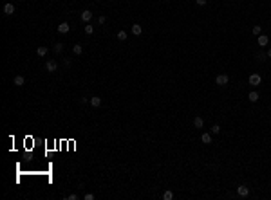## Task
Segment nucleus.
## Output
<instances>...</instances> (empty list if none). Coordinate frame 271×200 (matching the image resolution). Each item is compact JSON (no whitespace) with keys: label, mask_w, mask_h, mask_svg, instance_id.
<instances>
[{"label":"nucleus","mask_w":271,"mask_h":200,"mask_svg":"<svg viewBox=\"0 0 271 200\" xmlns=\"http://www.w3.org/2000/svg\"><path fill=\"white\" fill-rule=\"evenodd\" d=\"M201 141H202V144H210L211 143V133H202Z\"/></svg>","instance_id":"ddd939ff"},{"label":"nucleus","mask_w":271,"mask_h":200,"mask_svg":"<svg viewBox=\"0 0 271 200\" xmlns=\"http://www.w3.org/2000/svg\"><path fill=\"white\" fill-rule=\"evenodd\" d=\"M130 31H132V34L139 36V34H141V31H143V29H141V26H139V23H134V26L130 27Z\"/></svg>","instance_id":"f8f14e48"},{"label":"nucleus","mask_w":271,"mask_h":200,"mask_svg":"<svg viewBox=\"0 0 271 200\" xmlns=\"http://www.w3.org/2000/svg\"><path fill=\"white\" fill-rule=\"evenodd\" d=\"M69 29H71V27H69V23H67V22H62L60 26H58V32H60V34H67Z\"/></svg>","instance_id":"1a4fd4ad"},{"label":"nucleus","mask_w":271,"mask_h":200,"mask_svg":"<svg viewBox=\"0 0 271 200\" xmlns=\"http://www.w3.org/2000/svg\"><path fill=\"white\" fill-rule=\"evenodd\" d=\"M13 83H15V87H22L24 83H26V78H24V76H16Z\"/></svg>","instance_id":"4468645a"},{"label":"nucleus","mask_w":271,"mask_h":200,"mask_svg":"<svg viewBox=\"0 0 271 200\" xmlns=\"http://www.w3.org/2000/svg\"><path fill=\"white\" fill-rule=\"evenodd\" d=\"M251 32H253L255 36H260V34H262V27H260V26H255V27L251 29Z\"/></svg>","instance_id":"f3484780"},{"label":"nucleus","mask_w":271,"mask_h":200,"mask_svg":"<svg viewBox=\"0 0 271 200\" xmlns=\"http://www.w3.org/2000/svg\"><path fill=\"white\" fill-rule=\"evenodd\" d=\"M118 40L125 41V40H127V31H119V32H118Z\"/></svg>","instance_id":"a211bd4d"},{"label":"nucleus","mask_w":271,"mask_h":200,"mask_svg":"<svg viewBox=\"0 0 271 200\" xmlns=\"http://www.w3.org/2000/svg\"><path fill=\"white\" fill-rule=\"evenodd\" d=\"M237 195L242 197V198H246V197L250 195V188L248 186H239V188H237Z\"/></svg>","instance_id":"20e7f679"},{"label":"nucleus","mask_w":271,"mask_h":200,"mask_svg":"<svg viewBox=\"0 0 271 200\" xmlns=\"http://www.w3.org/2000/svg\"><path fill=\"white\" fill-rule=\"evenodd\" d=\"M195 4L197 6H204V4H206V0H195Z\"/></svg>","instance_id":"bb28decb"},{"label":"nucleus","mask_w":271,"mask_h":200,"mask_svg":"<svg viewBox=\"0 0 271 200\" xmlns=\"http://www.w3.org/2000/svg\"><path fill=\"white\" fill-rule=\"evenodd\" d=\"M80 18H81V22H90V20H92V13H90L89 9H85V11H81Z\"/></svg>","instance_id":"423d86ee"},{"label":"nucleus","mask_w":271,"mask_h":200,"mask_svg":"<svg viewBox=\"0 0 271 200\" xmlns=\"http://www.w3.org/2000/svg\"><path fill=\"white\" fill-rule=\"evenodd\" d=\"M83 198H85V200H94V195H92V193H87Z\"/></svg>","instance_id":"b1692460"},{"label":"nucleus","mask_w":271,"mask_h":200,"mask_svg":"<svg viewBox=\"0 0 271 200\" xmlns=\"http://www.w3.org/2000/svg\"><path fill=\"white\" fill-rule=\"evenodd\" d=\"M4 14H7V16H11V14H15V6H13L11 2H7V4H4Z\"/></svg>","instance_id":"39448f33"},{"label":"nucleus","mask_w":271,"mask_h":200,"mask_svg":"<svg viewBox=\"0 0 271 200\" xmlns=\"http://www.w3.org/2000/svg\"><path fill=\"white\" fill-rule=\"evenodd\" d=\"M163 198L165 200H172L174 198V193H172V191H165V193H163Z\"/></svg>","instance_id":"6ab92c4d"},{"label":"nucleus","mask_w":271,"mask_h":200,"mask_svg":"<svg viewBox=\"0 0 271 200\" xmlns=\"http://www.w3.org/2000/svg\"><path fill=\"white\" fill-rule=\"evenodd\" d=\"M228 81H229L228 74H219V76L215 78V83H217L219 87H224V85H228Z\"/></svg>","instance_id":"f257e3e1"},{"label":"nucleus","mask_w":271,"mask_h":200,"mask_svg":"<svg viewBox=\"0 0 271 200\" xmlns=\"http://www.w3.org/2000/svg\"><path fill=\"white\" fill-rule=\"evenodd\" d=\"M248 99H250L251 103H257L259 101V92H257V90H251V92L248 94Z\"/></svg>","instance_id":"9d476101"},{"label":"nucleus","mask_w":271,"mask_h":200,"mask_svg":"<svg viewBox=\"0 0 271 200\" xmlns=\"http://www.w3.org/2000/svg\"><path fill=\"white\" fill-rule=\"evenodd\" d=\"M266 54H268V58H271V49H269V51H268Z\"/></svg>","instance_id":"c85d7f7f"},{"label":"nucleus","mask_w":271,"mask_h":200,"mask_svg":"<svg viewBox=\"0 0 271 200\" xmlns=\"http://www.w3.org/2000/svg\"><path fill=\"white\" fill-rule=\"evenodd\" d=\"M98 22H100V23H105V22H107V16H103V14H101L100 18H98Z\"/></svg>","instance_id":"393cba45"},{"label":"nucleus","mask_w":271,"mask_h":200,"mask_svg":"<svg viewBox=\"0 0 271 200\" xmlns=\"http://www.w3.org/2000/svg\"><path fill=\"white\" fill-rule=\"evenodd\" d=\"M248 81H250V85H251V87H259L260 83H262V78H260V74H251Z\"/></svg>","instance_id":"f03ea898"},{"label":"nucleus","mask_w":271,"mask_h":200,"mask_svg":"<svg viewBox=\"0 0 271 200\" xmlns=\"http://www.w3.org/2000/svg\"><path fill=\"white\" fill-rule=\"evenodd\" d=\"M63 63H65V67H71V60L67 58V60H63Z\"/></svg>","instance_id":"cd10ccee"},{"label":"nucleus","mask_w":271,"mask_h":200,"mask_svg":"<svg viewBox=\"0 0 271 200\" xmlns=\"http://www.w3.org/2000/svg\"><path fill=\"white\" fill-rule=\"evenodd\" d=\"M219 132H220V126H219V124H213V126H211V133H213V135H217Z\"/></svg>","instance_id":"412c9836"},{"label":"nucleus","mask_w":271,"mask_h":200,"mask_svg":"<svg viewBox=\"0 0 271 200\" xmlns=\"http://www.w3.org/2000/svg\"><path fill=\"white\" fill-rule=\"evenodd\" d=\"M85 32H87V34H92V32H94V26L87 23V26H85Z\"/></svg>","instance_id":"aec40b11"},{"label":"nucleus","mask_w":271,"mask_h":200,"mask_svg":"<svg viewBox=\"0 0 271 200\" xmlns=\"http://www.w3.org/2000/svg\"><path fill=\"white\" fill-rule=\"evenodd\" d=\"M89 103H90V106H94V108H98V106L101 105V99L98 97V96H94V97H90V101H89Z\"/></svg>","instance_id":"9b49d317"},{"label":"nucleus","mask_w":271,"mask_h":200,"mask_svg":"<svg viewBox=\"0 0 271 200\" xmlns=\"http://www.w3.org/2000/svg\"><path fill=\"white\" fill-rule=\"evenodd\" d=\"M255 58H257V60H259V61H264V60H266V58H268V54H264V52H259V54H257Z\"/></svg>","instance_id":"5701e85b"},{"label":"nucleus","mask_w":271,"mask_h":200,"mask_svg":"<svg viewBox=\"0 0 271 200\" xmlns=\"http://www.w3.org/2000/svg\"><path fill=\"white\" fill-rule=\"evenodd\" d=\"M193 126H195L197 130H201V128L204 126V119L201 117V115H195V119H193Z\"/></svg>","instance_id":"6e6552de"},{"label":"nucleus","mask_w":271,"mask_h":200,"mask_svg":"<svg viewBox=\"0 0 271 200\" xmlns=\"http://www.w3.org/2000/svg\"><path fill=\"white\" fill-rule=\"evenodd\" d=\"M47 51H49V49H47L45 45H40V47L36 49V54H38V56H42V58H44V56L47 54Z\"/></svg>","instance_id":"2eb2a0df"},{"label":"nucleus","mask_w":271,"mask_h":200,"mask_svg":"<svg viewBox=\"0 0 271 200\" xmlns=\"http://www.w3.org/2000/svg\"><path fill=\"white\" fill-rule=\"evenodd\" d=\"M56 69H58V63H56V60H47V61H45V70H47V72H56Z\"/></svg>","instance_id":"7ed1b4c3"},{"label":"nucleus","mask_w":271,"mask_h":200,"mask_svg":"<svg viewBox=\"0 0 271 200\" xmlns=\"http://www.w3.org/2000/svg\"><path fill=\"white\" fill-rule=\"evenodd\" d=\"M67 198H69V200H78V195H74V193H71V195H69Z\"/></svg>","instance_id":"a878e982"},{"label":"nucleus","mask_w":271,"mask_h":200,"mask_svg":"<svg viewBox=\"0 0 271 200\" xmlns=\"http://www.w3.org/2000/svg\"><path fill=\"white\" fill-rule=\"evenodd\" d=\"M63 51V43H54V52H62Z\"/></svg>","instance_id":"4be33fe9"},{"label":"nucleus","mask_w":271,"mask_h":200,"mask_svg":"<svg viewBox=\"0 0 271 200\" xmlns=\"http://www.w3.org/2000/svg\"><path fill=\"white\" fill-rule=\"evenodd\" d=\"M257 43H259L260 47H266V45L269 43V38H268L266 34H260V36H257Z\"/></svg>","instance_id":"0eeeda50"},{"label":"nucleus","mask_w":271,"mask_h":200,"mask_svg":"<svg viewBox=\"0 0 271 200\" xmlns=\"http://www.w3.org/2000/svg\"><path fill=\"white\" fill-rule=\"evenodd\" d=\"M72 52H74V54H81V52H83V45H81V43H76L74 47H72Z\"/></svg>","instance_id":"dca6fc26"}]
</instances>
